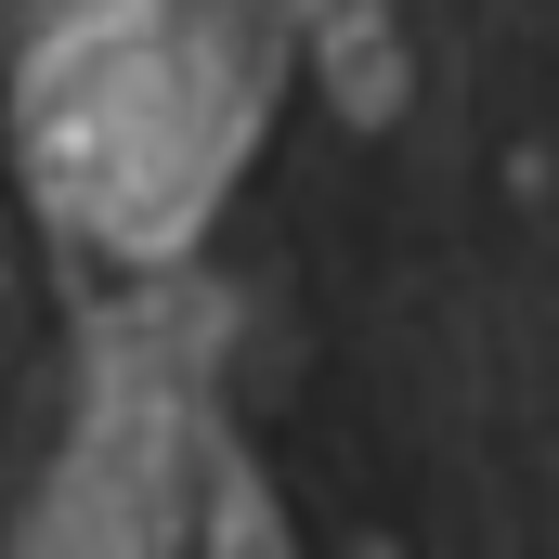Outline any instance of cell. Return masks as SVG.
Returning <instances> with one entry per match:
<instances>
[{
	"label": "cell",
	"instance_id": "cell-1",
	"mask_svg": "<svg viewBox=\"0 0 559 559\" xmlns=\"http://www.w3.org/2000/svg\"><path fill=\"white\" fill-rule=\"evenodd\" d=\"M248 131V66L235 26L195 0H52L26 52V169L39 209L79 235L156 261L235 169Z\"/></svg>",
	"mask_w": 559,
	"mask_h": 559
}]
</instances>
